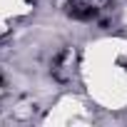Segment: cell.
Instances as JSON below:
<instances>
[{"label":"cell","mask_w":127,"mask_h":127,"mask_svg":"<svg viewBox=\"0 0 127 127\" xmlns=\"http://www.w3.org/2000/svg\"><path fill=\"white\" fill-rule=\"evenodd\" d=\"M75 67H77V50L65 47V50L52 60L50 72H52V77H55L57 82H70L72 75H75Z\"/></svg>","instance_id":"1"},{"label":"cell","mask_w":127,"mask_h":127,"mask_svg":"<svg viewBox=\"0 0 127 127\" xmlns=\"http://www.w3.org/2000/svg\"><path fill=\"white\" fill-rule=\"evenodd\" d=\"M105 3H107V0H67L65 10L75 20H92Z\"/></svg>","instance_id":"2"}]
</instances>
